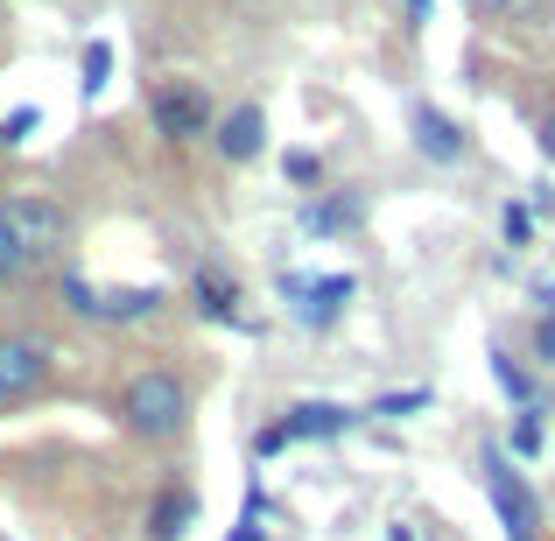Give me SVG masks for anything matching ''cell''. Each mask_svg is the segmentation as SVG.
Listing matches in <instances>:
<instances>
[{
  "mask_svg": "<svg viewBox=\"0 0 555 541\" xmlns=\"http://www.w3.org/2000/svg\"><path fill=\"white\" fill-rule=\"evenodd\" d=\"M422 401H429V394H387V401H373V415H408V408H422Z\"/></svg>",
  "mask_w": 555,
  "mask_h": 541,
  "instance_id": "22",
  "label": "cell"
},
{
  "mask_svg": "<svg viewBox=\"0 0 555 541\" xmlns=\"http://www.w3.org/2000/svg\"><path fill=\"white\" fill-rule=\"evenodd\" d=\"M352 408H338V401H296V408H282V415L260 429V458H274V450H288V443H324V436H345L352 429Z\"/></svg>",
  "mask_w": 555,
  "mask_h": 541,
  "instance_id": "8",
  "label": "cell"
},
{
  "mask_svg": "<svg viewBox=\"0 0 555 541\" xmlns=\"http://www.w3.org/2000/svg\"><path fill=\"white\" fill-rule=\"evenodd\" d=\"M401 8H408V22H415V28L429 22V0H401Z\"/></svg>",
  "mask_w": 555,
  "mask_h": 541,
  "instance_id": "25",
  "label": "cell"
},
{
  "mask_svg": "<svg viewBox=\"0 0 555 541\" xmlns=\"http://www.w3.org/2000/svg\"><path fill=\"white\" fill-rule=\"evenodd\" d=\"M190 302H197L204 324H240V282L225 268H211V260L190 274Z\"/></svg>",
  "mask_w": 555,
  "mask_h": 541,
  "instance_id": "12",
  "label": "cell"
},
{
  "mask_svg": "<svg viewBox=\"0 0 555 541\" xmlns=\"http://www.w3.org/2000/svg\"><path fill=\"white\" fill-rule=\"evenodd\" d=\"M408 134H415V149L429 155V163H464V155H472V141H464V127L450 120L443 106H429V99H415V106H408Z\"/></svg>",
  "mask_w": 555,
  "mask_h": 541,
  "instance_id": "9",
  "label": "cell"
},
{
  "mask_svg": "<svg viewBox=\"0 0 555 541\" xmlns=\"http://www.w3.org/2000/svg\"><path fill=\"white\" fill-rule=\"evenodd\" d=\"M534 149H542V163H555V106L534 120Z\"/></svg>",
  "mask_w": 555,
  "mask_h": 541,
  "instance_id": "23",
  "label": "cell"
},
{
  "mask_svg": "<svg viewBox=\"0 0 555 541\" xmlns=\"http://www.w3.org/2000/svg\"><path fill=\"white\" fill-rule=\"evenodd\" d=\"M149 127L183 149V141H197V134H211V127H218V106H211V92H204L197 78H163L149 92Z\"/></svg>",
  "mask_w": 555,
  "mask_h": 541,
  "instance_id": "5",
  "label": "cell"
},
{
  "mask_svg": "<svg viewBox=\"0 0 555 541\" xmlns=\"http://www.w3.org/2000/svg\"><path fill=\"white\" fill-rule=\"evenodd\" d=\"M492 379H500V387H506V394H514V401H520V408H542V401H534V379H528V373H520V365H514V359H506V352H492Z\"/></svg>",
  "mask_w": 555,
  "mask_h": 541,
  "instance_id": "18",
  "label": "cell"
},
{
  "mask_svg": "<svg viewBox=\"0 0 555 541\" xmlns=\"http://www.w3.org/2000/svg\"><path fill=\"white\" fill-rule=\"evenodd\" d=\"M288 183H296L302 190V197H317V190H324V155H310V149H296V155H288Z\"/></svg>",
  "mask_w": 555,
  "mask_h": 541,
  "instance_id": "17",
  "label": "cell"
},
{
  "mask_svg": "<svg viewBox=\"0 0 555 541\" xmlns=\"http://www.w3.org/2000/svg\"><path fill=\"white\" fill-rule=\"evenodd\" d=\"M70 240V211L42 190H14L0 197V288L28 282L36 268H50Z\"/></svg>",
  "mask_w": 555,
  "mask_h": 541,
  "instance_id": "1",
  "label": "cell"
},
{
  "mask_svg": "<svg viewBox=\"0 0 555 541\" xmlns=\"http://www.w3.org/2000/svg\"><path fill=\"white\" fill-rule=\"evenodd\" d=\"M478 486H486V500L500 506L506 541H534V528H542V506H534V486L514 472V458H506L500 443L478 450Z\"/></svg>",
  "mask_w": 555,
  "mask_h": 541,
  "instance_id": "4",
  "label": "cell"
},
{
  "mask_svg": "<svg viewBox=\"0 0 555 541\" xmlns=\"http://www.w3.org/2000/svg\"><path fill=\"white\" fill-rule=\"evenodd\" d=\"M528 211H520V204H506V246H528Z\"/></svg>",
  "mask_w": 555,
  "mask_h": 541,
  "instance_id": "24",
  "label": "cell"
},
{
  "mask_svg": "<svg viewBox=\"0 0 555 541\" xmlns=\"http://www.w3.org/2000/svg\"><path fill=\"white\" fill-rule=\"evenodd\" d=\"M486 22H506V28H534V22H548V0H472Z\"/></svg>",
  "mask_w": 555,
  "mask_h": 541,
  "instance_id": "14",
  "label": "cell"
},
{
  "mask_svg": "<svg viewBox=\"0 0 555 541\" xmlns=\"http://www.w3.org/2000/svg\"><path fill=\"white\" fill-rule=\"evenodd\" d=\"M120 429L134 436V443H177L183 436V422H190V387L169 365H141L134 379L120 387Z\"/></svg>",
  "mask_w": 555,
  "mask_h": 541,
  "instance_id": "2",
  "label": "cell"
},
{
  "mask_svg": "<svg viewBox=\"0 0 555 541\" xmlns=\"http://www.w3.org/2000/svg\"><path fill=\"white\" fill-rule=\"evenodd\" d=\"M352 296H359L352 274H282V302L302 331H331Z\"/></svg>",
  "mask_w": 555,
  "mask_h": 541,
  "instance_id": "7",
  "label": "cell"
},
{
  "mask_svg": "<svg viewBox=\"0 0 555 541\" xmlns=\"http://www.w3.org/2000/svg\"><path fill=\"white\" fill-rule=\"evenodd\" d=\"M260 514H268V506H260V486L246 492V514H240V528H232L225 541H268V528H260Z\"/></svg>",
  "mask_w": 555,
  "mask_h": 541,
  "instance_id": "21",
  "label": "cell"
},
{
  "mask_svg": "<svg viewBox=\"0 0 555 541\" xmlns=\"http://www.w3.org/2000/svg\"><path fill=\"white\" fill-rule=\"evenodd\" d=\"M42 127V113L36 106H14V113H0V149H22L28 134Z\"/></svg>",
  "mask_w": 555,
  "mask_h": 541,
  "instance_id": "19",
  "label": "cell"
},
{
  "mask_svg": "<svg viewBox=\"0 0 555 541\" xmlns=\"http://www.w3.org/2000/svg\"><path fill=\"white\" fill-rule=\"evenodd\" d=\"M534 302H542V317H534V359L555 365V282L534 288Z\"/></svg>",
  "mask_w": 555,
  "mask_h": 541,
  "instance_id": "16",
  "label": "cell"
},
{
  "mask_svg": "<svg viewBox=\"0 0 555 541\" xmlns=\"http://www.w3.org/2000/svg\"><path fill=\"white\" fill-rule=\"evenodd\" d=\"M514 450H520V458H534V450H542V408H520V422H514Z\"/></svg>",
  "mask_w": 555,
  "mask_h": 541,
  "instance_id": "20",
  "label": "cell"
},
{
  "mask_svg": "<svg viewBox=\"0 0 555 541\" xmlns=\"http://www.w3.org/2000/svg\"><path fill=\"white\" fill-rule=\"evenodd\" d=\"M190 528H197V492L190 486H163L149 506V541H183Z\"/></svg>",
  "mask_w": 555,
  "mask_h": 541,
  "instance_id": "13",
  "label": "cell"
},
{
  "mask_svg": "<svg viewBox=\"0 0 555 541\" xmlns=\"http://www.w3.org/2000/svg\"><path fill=\"white\" fill-rule=\"evenodd\" d=\"M302 232H317V240H338V232H359V218H366V204L352 197V190H317V197H302Z\"/></svg>",
  "mask_w": 555,
  "mask_h": 541,
  "instance_id": "10",
  "label": "cell"
},
{
  "mask_svg": "<svg viewBox=\"0 0 555 541\" xmlns=\"http://www.w3.org/2000/svg\"><path fill=\"white\" fill-rule=\"evenodd\" d=\"M50 379H56V345L42 331H0V408L50 394Z\"/></svg>",
  "mask_w": 555,
  "mask_h": 541,
  "instance_id": "3",
  "label": "cell"
},
{
  "mask_svg": "<svg viewBox=\"0 0 555 541\" xmlns=\"http://www.w3.org/2000/svg\"><path fill=\"white\" fill-rule=\"evenodd\" d=\"M64 302H70V317H85V324H141V317H155L169 302V288L149 282V288H106V296H99L85 274H64Z\"/></svg>",
  "mask_w": 555,
  "mask_h": 541,
  "instance_id": "6",
  "label": "cell"
},
{
  "mask_svg": "<svg viewBox=\"0 0 555 541\" xmlns=\"http://www.w3.org/2000/svg\"><path fill=\"white\" fill-rule=\"evenodd\" d=\"M106 78H113V42L92 36V42H85V64H78V92L99 99V92H106Z\"/></svg>",
  "mask_w": 555,
  "mask_h": 541,
  "instance_id": "15",
  "label": "cell"
},
{
  "mask_svg": "<svg viewBox=\"0 0 555 541\" xmlns=\"http://www.w3.org/2000/svg\"><path fill=\"white\" fill-rule=\"evenodd\" d=\"M211 141H218L225 163H254V155L268 149V113H260V106H232L225 120L211 127Z\"/></svg>",
  "mask_w": 555,
  "mask_h": 541,
  "instance_id": "11",
  "label": "cell"
}]
</instances>
